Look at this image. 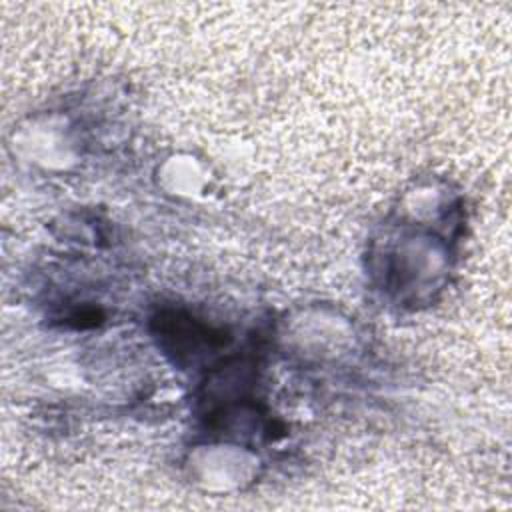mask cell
Segmentation results:
<instances>
[{
	"mask_svg": "<svg viewBox=\"0 0 512 512\" xmlns=\"http://www.w3.org/2000/svg\"><path fill=\"white\" fill-rule=\"evenodd\" d=\"M154 324L162 346L178 358L216 350L228 342L222 330H214L184 312H162L154 318Z\"/></svg>",
	"mask_w": 512,
	"mask_h": 512,
	"instance_id": "cell-1",
	"label": "cell"
}]
</instances>
